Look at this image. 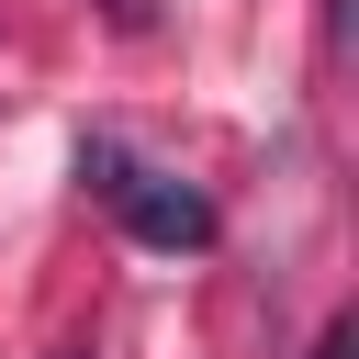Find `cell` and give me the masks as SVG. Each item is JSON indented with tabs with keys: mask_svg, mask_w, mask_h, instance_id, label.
<instances>
[{
	"mask_svg": "<svg viewBox=\"0 0 359 359\" xmlns=\"http://www.w3.org/2000/svg\"><path fill=\"white\" fill-rule=\"evenodd\" d=\"M79 168H90V191H101L146 247H202V236H213V202H202V191H180V180H157V168H135L123 146H90Z\"/></svg>",
	"mask_w": 359,
	"mask_h": 359,
	"instance_id": "6da1fadb",
	"label": "cell"
},
{
	"mask_svg": "<svg viewBox=\"0 0 359 359\" xmlns=\"http://www.w3.org/2000/svg\"><path fill=\"white\" fill-rule=\"evenodd\" d=\"M101 11H112L123 34H146V22H157V0H101Z\"/></svg>",
	"mask_w": 359,
	"mask_h": 359,
	"instance_id": "7a4b0ae2",
	"label": "cell"
},
{
	"mask_svg": "<svg viewBox=\"0 0 359 359\" xmlns=\"http://www.w3.org/2000/svg\"><path fill=\"white\" fill-rule=\"evenodd\" d=\"M314 359H348V325H325V337H314Z\"/></svg>",
	"mask_w": 359,
	"mask_h": 359,
	"instance_id": "3957f363",
	"label": "cell"
}]
</instances>
